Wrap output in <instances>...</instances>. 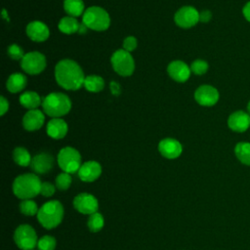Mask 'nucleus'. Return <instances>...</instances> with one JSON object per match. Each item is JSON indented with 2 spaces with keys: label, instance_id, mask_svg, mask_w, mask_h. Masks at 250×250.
I'll list each match as a JSON object with an SVG mask.
<instances>
[{
  "label": "nucleus",
  "instance_id": "e433bc0d",
  "mask_svg": "<svg viewBox=\"0 0 250 250\" xmlns=\"http://www.w3.org/2000/svg\"><path fill=\"white\" fill-rule=\"evenodd\" d=\"M0 108H1V113H0L1 115H4L6 111L9 109V103L3 96L0 97Z\"/></svg>",
  "mask_w": 250,
  "mask_h": 250
},
{
  "label": "nucleus",
  "instance_id": "b1692460",
  "mask_svg": "<svg viewBox=\"0 0 250 250\" xmlns=\"http://www.w3.org/2000/svg\"><path fill=\"white\" fill-rule=\"evenodd\" d=\"M58 26H59V29L61 32L65 33V34H72L79 30L80 24L75 18L67 16V17L61 19Z\"/></svg>",
  "mask_w": 250,
  "mask_h": 250
},
{
  "label": "nucleus",
  "instance_id": "a19ab883",
  "mask_svg": "<svg viewBox=\"0 0 250 250\" xmlns=\"http://www.w3.org/2000/svg\"><path fill=\"white\" fill-rule=\"evenodd\" d=\"M32 250H35V249H32Z\"/></svg>",
  "mask_w": 250,
  "mask_h": 250
},
{
  "label": "nucleus",
  "instance_id": "c85d7f7f",
  "mask_svg": "<svg viewBox=\"0 0 250 250\" xmlns=\"http://www.w3.org/2000/svg\"><path fill=\"white\" fill-rule=\"evenodd\" d=\"M38 206L32 199H24L20 203V211L25 216H34L38 213Z\"/></svg>",
  "mask_w": 250,
  "mask_h": 250
},
{
  "label": "nucleus",
  "instance_id": "393cba45",
  "mask_svg": "<svg viewBox=\"0 0 250 250\" xmlns=\"http://www.w3.org/2000/svg\"><path fill=\"white\" fill-rule=\"evenodd\" d=\"M84 87L86 90L92 93L101 92L104 88V80L99 75H88L84 81Z\"/></svg>",
  "mask_w": 250,
  "mask_h": 250
},
{
  "label": "nucleus",
  "instance_id": "1a4fd4ad",
  "mask_svg": "<svg viewBox=\"0 0 250 250\" xmlns=\"http://www.w3.org/2000/svg\"><path fill=\"white\" fill-rule=\"evenodd\" d=\"M21 68L24 72L36 75L41 73L46 67V58L45 56L37 51L29 52L24 55L21 61Z\"/></svg>",
  "mask_w": 250,
  "mask_h": 250
},
{
  "label": "nucleus",
  "instance_id": "9b49d317",
  "mask_svg": "<svg viewBox=\"0 0 250 250\" xmlns=\"http://www.w3.org/2000/svg\"><path fill=\"white\" fill-rule=\"evenodd\" d=\"M174 20L178 26L189 28L194 26L199 21V13L191 6H185L176 12Z\"/></svg>",
  "mask_w": 250,
  "mask_h": 250
},
{
  "label": "nucleus",
  "instance_id": "4c0bfd02",
  "mask_svg": "<svg viewBox=\"0 0 250 250\" xmlns=\"http://www.w3.org/2000/svg\"><path fill=\"white\" fill-rule=\"evenodd\" d=\"M110 90H111V93L113 95H119L120 92H121V88H120V85L118 83H116L115 81H112L110 83Z\"/></svg>",
  "mask_w": 250,
  "mask_h": 250
},
{
  "label": "nucleus",
  "instance_id": "7ed1b4c3",
  "mask_svg": "<svg viewBox=\"0 0 250 250\" xmlns=\"http://www.w3.org/2000/svg\"><path fill=\"white\" fill-rule=\"evenodd\" d=\"M63 218V206L59 200H50L45 202L38 210L37 220L46 229H52L58 227Z\"/></svg>",
  "mask_w": 250,
  "mask_h": 250
},
{
  "label": "nucleus",
  "instance_id": "7c9ffc66",
  "mask_svg": "<svg viewBox=\"0 0 250 250\" xmlns=\"http://www.w3.org/2000/svg\"><path fill=\"white\" fill-rule=\"evenodd\" d=\"M56 245V238L51 235H43L38 239L37 242L38 250H55Z\"/></svg>",
  "mask_w": 250,
  "mask_h": 250
},
{
  "label": "nucleus",
  "instance_id": "f704fd0d",
  "mask_svg": "<svg viewBox=\"0 0 250 250\" xmlns=\"http://www.w3.org/2000/svg\"><path fill=\"white\" fill-rule=\"evenodd\" d=\"M138 42L134 36H127L123 41V49L129 53L134 51L137 48Z\"/></svg>",
  "mask_w": 250,
  "mask_h": 250
},
{
  "label": "nucleus",
  "instance_id": "9d476101",
  "mask_svg": "<svg viewBox=\"0 0 250 250\" xmlns=\"http://www.w3.org/2000/svg\"><path fill=\"white\" fill-rule=\"evenodd\" d=\"M73 207L81 214L91 215L98 211L99 202L93 194L82 192L73 198Z\"/></svg>",
  "mask_w": 250,
  "mask_h": 250
},
{
  "label": "nucleus",
  "instance_id": "423d86ee",
  "mask_svg": "<svg viewBox=\"0 0 250 250\" xmlns=\"http://www.w3.org/2000/svg\"><path fill=\"white\" fill-rule=\"evenodd\" d=\"M58 164L62 172L73 174L78 172L81 164V155L77 149L71 146L62 147L57 157Z\"/></svg>",
  "mask_w": 250,
  "mask_h": 250
},
{
  "label": "nucleus",
  "instance_id": "a878e982",
  "mask_svg": "<svg viewBox=\"0 0 250 250\" xmlns=\"http://www.w3.org/2000/svg\"><path fill=\"white\" fill-rule=\"evenodd\" d=\"M234 153L237 159L245 165H250V143L240 142L234 147Z\"/></svg>",
  "mask_w": 250,
  "mask_h": 250
},
{
  "label": "nucleus",
  "instance_id": "f8f14e48",
  "mask_svg": "<svg viewBox=\"0 0 250 250\" xmlns=\"http://www.w3.org/2000/svg\"><path fill=\"white\" fill-rule=\"evenodd\" d=\"M218 90L211 85H202L194 92V99L200 105L212 106L219 101Z\"/></svg>",
  "mask_w": 250,
  "mask_h": 250
},
{
  "label": "nucleus",
  "instance_id": "bb28decb",
  "mask_svg": "<svg viewBox=\"0 0 250 250\" xmlns=\"http://www.w3.org/2000/svg\"><path fill=\"white\" fill-rule=\"evenodd\" d=\"M13 159L18 165H20L21 167H26V166L30 165L31 160H32L30 153L27 151L26 148H24L22 146H18L14 149Z\"/></svg>",
  "mask_w": 250,
  "mask_h": 250
},
{
  "label": "nucleus",
  "instance_id": "c756f323",
  "mask_svg": "<svg viewBox=\"0 0 250 250\" xmlns=\"http://www.w3.org/2000/svg\"><path fill=\"white\" fill-rule=\"evenodd\" d=\"M72 182L71 176L69 173L62 172L56 178V188L60 190H66L70 187Z\"/></svg>",
  "mask_w": 250,
  "mask_h": 250
},
{
  "label": "nucleus",
  "instance_id": "ddd939ff",
  "mask_svg": "<svg viewBox=\"0 0 250 250\" xmlns=\"http://www.w3.org/2000/svg\"><path fill=\"white\" fill-rule=\"evenodd\" d=\"M158 150L165 158L175 159L181 155L183 146L179 141L172 138H166L159 142Z\"/></svg>",
  "mask_w": 250,
  "mask_h": 250
},
{
  "label": "nucleus",
  "instance_id": "f3484780",
  "mask_svg": "<svg viewBox=\"0 0 250 250\" xmlns=\"http://www.w3.org/2000/svg\"><path fill=\"white\" fill-rule=\"evenodd\" d=\"M169 76L177 82H186L190 76V67L182 61H173L167 67Z\"/></svg>",
  "mask_w": 250,
  "mask_h": 250
},
{
  "label": "nucleus",
  "instance_id": "2eb2a0df",
  "mask_svg": "<svg viewBox=\"0 0 250 250\" xmlns=\"http://www.w3.org/2000/svg\"><path fill=\"white\" fill-rule=\"evenodd\" d=\"M101 174H102V166L99 162L95 160L84 162L78 170L79 179L86 183H91L96 181L101 176Z\"/></svg>",
  "mask_w": 250,
  "mask_h": 250
},
{
  "label": "nucleus",
  "instance_id": "4468645a",
  "mask_svg": "<svg viewBox=\"0 0 250 250\" xmlns=\"http://www.w3.org/2000/svg\"><path fill=\"white\" fill-rule=\"evenodd\" d=\"M228 126L234 132H245L250 127L249 113L243 110H236L232 112L228 118Z\"/></svg>",
  "mask_w": 250,
  "mask_h": 250
},
{
  "label": "nucleus",
  "instance_id": "39448f33",
  "mask_svg": "<svg viewBox=\"0 0 250 250\" xmlns=\"http://www.w3.org/2000/svg\"><path fill=\"white\" fill-rule=\"evenodd\" d=\"M82 22L87 28L96 31H104L109 27L110 18L104 9L98 6H92L85 10Z\"/></svg>",
  "mask_w": 250,
  "mask_h": 250
},
{
  "label": "nucleus",
  "instance_id": "58836bf2",
  "mask_svg": "<svg viewBox=\"0 0 250 250\" xmlns=\"http://www.w3.org/2000/svg\"><path fill=\"white\" fill-rule=\"evenodd\" d=\"M242 14H243L244 18H245L248 21H250V1L247 2V3L244 5V7H243V9H242Z\"/></svg>",
  "mask_w": 250,
  "mask_h": 250
},
{
  "label": "nucleus",
  "instance_id": "f257e3e1",
  "mask_svg": "<svg viewBox=\"0 0 250 250\" xmlns=\"http://www.w3.org/2000/svg\"><path fill=\"white\" fill-rule=\"evenodd\" d=\"M55 78L62 88L74 91L84 86L86 77L76 62L70 59H64L57 63L55 67Z\"/></svg>",
  "mask_w": 250,
  "mask_h": 250
},
{
  "label": "nucleus",
  "instance_id": "412c9836",
  "mask_svg": "<svg viewBox=\"0 0 250 250\" xmlns=\"http://www.w3.org/2000/svg\"><path fill=\"white\" fill-rule=\"evenodd\" d=\"M26 81L27 80L24 74L20 72L12 73L6 82L7 90L11 93H19L25 88Z\"/></svg>",
  "mask_w": 250,
  "mask_h": 250
},
{
  "label": "nucleus",
  "instance_id": "5701e85b",
  "mask_svg": "<svg viewBox=\"0 0 250 250\" xmlns=\"http://www.w3.org/2000/svg\"><path fill=\"white\" fill-rule=\"evenodd\" d=\"M63 9L69 17H79L85 12L84 3L82 0H64Z\"/></svg>",
  "mask_w": 250,
  "mask_h": 250
},
{
  "label": "nucleus",
  "instance_id": "aec40b11",
  "mask_svg": "<svg viewBox=\"0 0 250 250\" xmlns=\"http://www.w3.org/2000/svg\"><path fill=\"white\" fill-rule=\"evenodd\" d=\"M67 124L63 119L53 118L51 119L46 127V132L49 137L55 140H60L65 137L67 133Z\"/></svg>",
  "mask_w": 250,
  "mask_h": 250
},
{
  "label": "nucleus",
  "instance_id": "f03ea898",
  "mask_svg": "<svg viewBox=\"0 0 250 250\" xmlns=\"http://www.w3.org/2000/svg\"><path fill=\"white\" fill-rule=\"evenodd\" d=\"M41 184L42 183L36 174H22L14 180L13 192L20 199H32L40 193Z\"/></svg>",
  "mask_w": 250,
  "mask_h": 250
},
{
  "label": "nucleus",
  "instance_id": "c9c22d12",
  "mask_svg": "<svg viewBox=\"0 0 250 250\" xmlns=\"http://www.w3.org/2000/svg\"><path fill=\"white\" fill-rule=\"evenodd\" d=\"M212 18V14L209 10H203L199 13V21L208 22Z\"/></svg>",
  "mask_w": 250,
  "mask_h": 250
},
{
  "label": "nucleus",
  "instance_id": "473e14b6",
  "mask_svg": "<svg viewBox=\"0 0 250 250\" xmlns=\"http://www.w3.org/2000/svg\"><path fill=\"white\" fill-rule=\"evenodd\" d=\"M7 53L12 60H21L24 57V52L18 44H12L8 47Z\"/></svg>",
  "mask_w": 250,
  "mask_h": 250
},
{
  "label": "nucleus",
  "instance_id": "cd10ccee",
  "mask_svg": "<svg viewBox=\"0 0 250 250\" xmlns=\"http://www.w3.org/2000/svg\"><path fill=\"white\" fill-rule=\"evenodd\" d=\"M104 219L101 213L96 212L94 214L89 215L87 226L92 232L100 231L104 228Z\"/></svg>",
  "mask_w": 250,
  "mask_h": 250
},
{
  "label": "nucleus",
  "instance_id": "6ab92c4d",
  "mask_svg": "<svg viewBox=\"0 0 250 250\" xmlns=\"http://www.w3.org/2000/svg\"><path fill=\"white\" fill-rule=\"evenodd\" d=\"M45 121L44 113L39 109H30L22 117V126L26 131L39 130Z\"/></svg>",
  "mask_w": 250,
  "mask_h": 250
},
{
  "label": "nucleus",
  "instance_id": "0eeeda50",
  "mask_svg": "<svg viewBox=\"0 0 250 250\" xmlns=\"http://www.w3.org/2000/svg\"><path fill=\"white\" fill-rule=\"evenodd\" d=\"M14 241L21 250H32L37 246L38 237L35 229L31 226L22 224L15 229Z\"/></svg>",
  "mask_w": 250,
  "mask_h": 250
},
{
  "label": "nucleus",
  "instance_id": "a211bd4d",
  "mask_svg": "<svg viewBox=\"0 0 250 250\" xmlns=\"http://www.w3.org/2000/svg\"><path fill=\"white\" fill-rule=\"evenodd\" d=\"M26 34L28 38L32 41L43 42L48 39L50 35V30L44 22L40 21H33L27 24Z\"/></svg>",
  "mask_w": 250,
  "mask_h": 250
},
{
  "label": "nucleus",
  "instance_id": "dca6fc26",
  "mask_svg": "<svg viewBox=\"0 0 250 250\" xmlns=\"http://www.w3.org/2000/svg\"><path fill=\"white\" fill-rule=\"evenodd\" d=\"M54 165V158L50 153L40 152L32 157L30 168L36 174H46L50 172Z\"/></svg>",
  "mask_w": 250,
  "mask_h": 250
},
{
  "label": "nucleus",
  "instance_id": "ea45409f",
  "mask_svg": "<svg viewBox=\"0 0 250 250\" xmlns=\"http://www.w3.org/2000/svg\"><path fill=\"white\" fill-rule=\"evenodd\" d=\"M247 112H248L249 115H250V101H249V103H248V104H247Z\"/></svg>",
  "mask_w": 250,
  "mask_h": 250
},
{
  "label": "nucleus",
  "instance_id": "2f4dec72",
  "mask_svg": "<svg viewBox=\"0 0 250 250\" xmlns=\"http://www.w3.org/2000/svg\"><path fill=\"white\" fill-rule=\"evenodd\" d=\"M190 70L196 75H202L208 70V63L203 60H195L189 66Z\"/></svg>",
  "mask_w": 250,
  "mask_h": 250
},
{
  "label": "nucleus",
  "instance_id": "72a5a7b5",
  "mask_svg": "<svg viewBox=\"0 0 250 250\" xmlns=\"http://www.w3.org/2000/svg\"><path fill=\"white\" fill-rule=\"evenodd\" d=\"M56 188L55 186L50 183V182H44L41 184V188H40V193L45 196V197H50L55 193Z\"/></svg>",
  "mask_w": 250,
  "mask_h": 250
},
{
  "label": "nucleus",
  "instance_id": "20e7f679",
  "mask_svg": "<svg viewBox=\"0 0 250 250\" xmlns=\"http://www.w3.org/2000/svg\"><path fill=\"white\" fill-rule=\"evenodd\" d=\"M44 112L53 118H60L68 113L71 108L69 98L62 93H51L42 101Z\"/></svg>",
  "mask_w": 250,
  "mask_h": 250
},
{
  "label": "nucleus",
  "instance_id": "6e6552de",
  "mask_svg": "<svg viewBox=\"0 0 250 250\" xmlns=\"http://www.w3.org/2000/svg\"><path fill=\"white\" fill-rule=\"evenodd\" d=\"M110 62L114 71L121 76H130L135 70L134 59L124 49L116 50L111 56Z\"/></svg>",
  "mask_w": 250,
  "mask_h": 250
},
{
  "label": "nucleus",
  "instance_id": "4be33fe9",
  "mask_svg": "<svg viewBox=\"0 0 250 250\" xmlns=\"http://www.w3.org/2000/svg\"><path fill=\"white\" fill-rule=\"evenodd\" d=\"M20 103L23 107L28 108L29 110L36 109L42 104L40 96L34 91L23 92L20 97Z\"/></svg>",
  "mask_w": 250,
  "mask_h": 250
}]
</instances>
